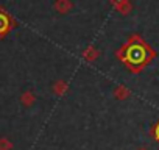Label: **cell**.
<instances>
[{
  "mask_svg": "<svg viewBox=\"0 0 159 150\" xmlns=\"http://www.w3.org/2000/svg\"><path fill=\"white\" fill-rule=\"evenodd\" d=\"M116 56L131 73H140L156 58V52L139 35H133L116 52Z\"/></svg>",
  "mask_w": 159,
  "mask_h": 150,
  "instance_id": "obj_1",
  "label": "cell"
},
{
  "mask_svg": "<svg viewBox=\"0 0 159 150\" xmlns=\"http://www.w3.org/2000/svg\"><path fill=\"white\" fill-rule=\"evenodd\" d=\"M13 27H14L13 19L3 10H0V38H3L5 35H8Z\"/></svg>",
  "mask_w": 159,
  "mask_h": 150,
  "instance_id": "obj_2",
  "label": "cell"
},
{
  "mask_svg": "<svg viewBox=\"0 0 159 150\" xmlns=\"http://www.w3.org/2000/svg\"><path fill=\"white\" fill-rule=\"evenodd\" d=\"M112 96H114L117 100H126L128 97H131V91H129L126 86H117V88H114Z\"/></svg>",
  "mask_w": 159,
  "mask_h": 150,
  "instance_id": "obj_3",
  "label": "cell"
},
{
  "mask_svg": "<svg viewBox=\"0 0 159 150\" xmlns=\"http://www.w3.org/2000/svg\"><path fill=\"white\" fill-rule=\"evenodd\" d=\"M53 92L58 96V97H61V96H64L67 91H69V86H67V83L64 82V80H59V82H56L55 85H53Z\"/></svg>",
  "mask_w": 159,
  "mask_h": 150,
  "instance_id": "obj_4",
  "label": "cell"
},
{
  "mask_svg": "<svg viewBox=\"0 0 159 150\" xmlns=\"http://www.w3.org/2000/svg\"><path fill=\"white\" fill-rule=\"evenodd\" d=\"M148 133H150V136L153 138V141H154L156 144H159V119L150 127Z\"/></svg>",
  "mask_w": 159,
  "mask_h": 150,
  "instance_id": "obj_5",
  "label": "cell"
},
{
  "mask_svg": "<svg viewBox=\"0 0 159 150\" xmlns=\"http://www.w3.org/2000/svg\"><path fill=\"white\" fill-rule=\"evenodd\" d=\"M97 55H98V53H97V52H95V49H92V47H91V49H88V50L84 52V58H86L88 61H94V59L97 58Z\"/></svg>",
  "mask_w": 159,
  "mask_h": 150,
  "instance_id": "obj_6",
  "label": "cell"
},
{
  "mask_svg": "<svg viewBox=\"0 0 159 150\" xmlns=\"http://www.w3.org/2000/svg\"><path fill=\"white\" fill-rule=\"evenodd\" d=\"M33 100H34V97H33L31 94H27L25 97H22V102H25L27 105H30V103H33Z\"/></svg>",
  "mask_w": 159,
  "mask_h": 150,
  "instance_id": "obj_7",
  "label": "cell"
},
{
  "mask_svg": "<svg viewBox=\"0 0 159 150\" xmlns=\"http://www.w3.org/2000/svg\"><path fill=\"white\" fill-rule=\"evenodd\" d=\"M137 150H148V148H147V147H139Z\"/></svg>",
  "mask_w": 159,
  "mask_h": 150,
  "instance_id": "obj_8",
  "label": "cell"
}]
</instances>
